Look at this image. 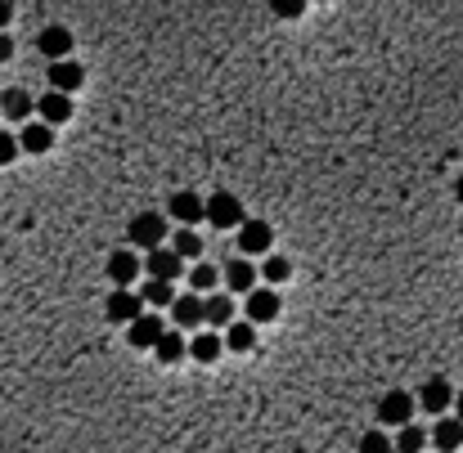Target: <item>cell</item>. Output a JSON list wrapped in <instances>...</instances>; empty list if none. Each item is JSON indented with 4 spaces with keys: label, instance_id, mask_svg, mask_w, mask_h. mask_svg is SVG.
Wrapping results in <instances>:
<instances>
[{
    "label": "cell",
    "instance_id": "6da1fadb",
    "mask_svg": "<svg viewBox=\"0 0 463 453\" xmlns=\"http://www.w3.org/2000/svg\"><path fill=\"white\" fill-rule=\"evenodd\" d=\"M414 413H419V395H410V391H387L382 400H378V422H387V426H414Z\"/></svg>",
    "mask_w": 463,
    "mask_h": 453
},
{
    "label": "cell",
    "instance_id": "7a4b0ae2",
    "mask_svg": "<svg viewBox=\"0 0 463 453\" xmlns=\"http://www.w3.org/2000/svg\"><path fill=\"white\" fill-rule=\"evenodd\" d=\"M130 243L136 247H145V252H158L162 247V238H167V215L162 211H140L136 220H130Z\"/></svg>",
    "mask_w": 463,
    "mask_h": 453
},
{
    "label": "cell",
    "instance_id": "3957f363",
    "mask_svg": "<svg viewBox=\"0 0 463 453\" xmlns=\"http://www.w3.org/2000/svg\"><path fill=\"white\" fill-rule=\"evenodd\" d=\"M208 224H216V230H243V202L234 193H212L208 198Z\"/></svg>",
    "mask_w": 463,
    "mask_h": 453
},
{
    "label": "cell",
    "instance_id": "277c9868",
    "mask_svg": "<svg viewBox=\"0 0 463 453\" xmlns=\"http://www.w3.org/2000/svg\"><path fill=\"white\" fill-rule=\"evenodd\" d=\"M149 310H145V301H140V292H130V287H113V296H108V319L113 324H136V319H145Z\"/></svg>",
    "mask_w": 463,
    "mask_h": 453
},
{
    "label": "cell",
    "instance_id": "5b68a950",
    "mask_svg": "<svg viewBox=\"0 0 463 453\" xmlns=\"http://www.w3.org/2000/svg\"><path fill=\"white\" fill-rule=\"evenodd\" d=\"M454 391H450V382L445 377H428V382L419 387V409L423 413H436V418H445V409H454Z\"/></svg>",
    "mask_w": 463,
    "mask_h": 453
},
{
    "label": "cell",
    "instance_id": "8992f818",
    "mask_svg": "<svg viewBox=\"0 0 463 453\" xmlns=\"http://www.w3.org/2000/svg\"><path fill=\"white\" fill-rule=\"evenodd\" d=\"M167 215L180 224V230H193L198 220H208V202L198 198V193H171V207H167Z\"/></svg>",
    "mask_w": 463,
    "mask_h": 453
},
{
    "label": "cell",
    "instance_id": "52a82bcc",
    "mask_svg": "<svg viewBox=\"0 0 463 453\" xmlns=\"http://www.w3.org/2000/svg\"><path fill=\"white\" fill-rule=\"evenodd\" d=\"M82 82H86V72H82V63H73V59L50 63V72H45V86H50L54 95H73Z\"/></svg>",
    "mask_w": 463,
    "mask_h": 453
},
{
    "label": "cell",
    "instance_id": "ba28073f",
    "mask_svg": "<svg viewBox=\"0 0 463 453\" xmlns=\"http://www.w3.org/2000/svg\"><path fill=\"white\" fill-rule=\"evenodd\" d=\"M271 224L266 220H247L243 230H239V252L243 256H271Z\"/></svg>",
    "mask_w": 463,
    "mask_h": 453
},
{
    "label": "cell",
    "instance_id": "9c48e42d",
    "mask_svg": "<svg viewBox=\"0 0 463 453\" xmlns=\"http://www.w3.org/2000/svg\"><path fill=\"white\" fill-rule=\"evenodd\" d=\"M171 319H176V332L180 328H198V324H208V296H180L176 306H171Z\"/></svg>",
    "mask_w": 463,
    "mask_h": 453
},
{
    "label": "cell",
    "instance_id": "30bf717a",
    "mask_svg": "<svg viewBox=\"0 0 463 453\" xmlns=\"http://www.w3.org/2000/svg\"><path fill=\"white\" fill-rule=\"evenodd\" d=\"M36 50L50 59V63H63V59H68V50H73V32L68 27H41V36H36Z\"/></svg>",
    "mask_w": 463,
    "mask_h": 453
},
{
    "label": "cell",
    "instance_id": "8fae6325",
    "mask_svg": "<svg viewBox=\"0 0 463 453\" xmlns=\"http://www.w3.org/2000/svg\"><path fill=\"white\" fill-rule=\"evenodd\" d=\"M279 319V292L275 287H256L247 296V324H271Z\"/></svg>",
    "mask_w": 463,
    "mask_h": 453
},
{
    "label": "cell",
    "instance_id": "7c38bea8",
    "mask_svg": "<svg viewBox=\"0 0 463 453\" xmlns=\"http://www.w3.org/2000/svg\"><path fill=\"white\" fill-rule=\"evenodd\" d=\"M145 269H149V278H158V283H176V278L184 274V261H180L171 247H158V252H149Z\"/></svg>",
    "mask_w": 463,
    "mask_h": 453
},
{
    "label": "cell",
    "instance_id": "4fadbf2b",
    "mask_svg": "<svg viewBox=\"0 0 463 453\" xmlns=\"http://www.w3.org/2000/svg\"><path fill=\"white\" fill-rule=\"evenodd\" d=\"M167 337V328H162V319L158 315H145V319H136V324H130V346H136V350H158V341Z\"/></svg>",
    "mask_w": 463,
    "mask_h": 453
},
{
    "label": "cell",
    "instance_id": "5bb4252c",
    "mask_svg": "<svg viewBox=\"0 0 463 453\" xmlns=\"http://www.w3.org/2000/svg\"><path fill=\"white\" fill-rule=\"evenodd\" d=\"M19 144H23V153L45 158L50 148H54V126H45V121H27V126H23V135H19Z\"/></svg>",
    "mask_w": 463,
    "mask_h": 453
},
{
    "label": "cell",
    "instance_id": "9a60e30c",
    "mask_svg": "<svg viewBox=\"0 0 463 453\" xmlns=\"http://www.w3.org/2000/svg\"><path fill=\"white\" fill-rule=\"evenodd\" d=\"M432 444H436L441 453H463V422H459V418H436Z\"/></svg>",
    "mask_w": 463,
    "mask_h": 453
},
{
    "label": "cell",
    "instance_id": "2e32d148",
    "mask_svg": "<svg viewBox=\"0 0 463 453\" xmlns=\"http://www.w3.org/2000/svg\"><path fill=\"white\" fill-rule=\"evenodd\" d=\"M36 113H41V121H45V126H59V121H68V117H73V99H68V95L45 90V95L36 99Z\"/></svg>",
    "mask_w": 463,
    "mask_h": 453
},
{
    "label": "cell",
    "instance_id": "e0dca14e",
    "mask_svg": "<svg viewBox=\"0 0 463 453\" xmlns=\"http://www.w3.org/2000/svg\"><path fill=\"white\" fill-rule=\"evenodd\" d=\"M136 274H140V256L136 252H113L108 256V278L117 287H130V283H136Z\"/></svg>",
    "mask_w": 463,
    "mask_h": 453
},
{
    "label": "cell",
    "instance_id": "ac0fdd59",
    "mask_svg": "<svg viewBox=\"0 0 463 453\" xmlns=\"http://www.w3.org/2000/svg\"><path fill=\"white\" fill-rule=\"evenodd\" d=\"M225 287L252 296V292H256V265H247V261H230V265H225Z\"/></svg>",
    "mask_w": 463,
    "mask_h": 453
},
{
    "label": "cell",
    "instance_id": "d6986e66",
    "mask_svg": "<svg viewBox=\"0 0 463 453\" xmlns=\"http://www.w3.org/2000/svg\"><path fill=\"white\" fill-rule=\"evenodd\" d=\"M221 350H225V337H216V332H198V337H189V355H193L198 363H216Z\"/></svg>",
    "mask_w": 463,
    "mask_h": 453
},
{
    "label": "cell",
    "instance_id": "ffe728a7",
    "mask_svg": "<svg viewBox=\"0 0 463 453\" xmlns=\"http://www.w3.org/2000/svg\"><path fill=\"white\" fill-rule=\"evenodd\" d=\"M0 113H5L10 121H27L36 113V104H32L27 90H10V95H0Z\"/></svg>",
    "mask_w": 463,
    "mask_h": 453
},
{
    "label": "cell",
    "instance_id": "44dd1931",
    "mask_svg": "<svg viewBox=\"0 0 463 453\" xmlns=\"http://www.w3.org/2000/svg\"><path fill=\"white\" fill-rule=\"evenodd\" d=\"M140 301L158 310V306H176L180 296H176V283H158V278H149V283L140 287Z\"/></svg>",
    "mask_w": 463,
    "mask_h": 453
},
{
    "label": "cell",
    "instance_id": "7402d4cb",
    "mask_svg": "<svg viewBox=\"0 0 463 453\" xmlns=\"http://www.w3.org/2000/svg\"><path fill=\"white\" fill-rule=\"evenodd\" d=\"M208 324H212V328H230V324H234V301H230L225 292H212V296H208Z\"/></svg>",
    "mask_w": 463,
    "mask_h": 453
},
{
    "label": "cell",
    "instance_id": "603a6c76",
    "mask_svg": "<svg viewBox=\"0 0 463 453\" xmlns=\"http://www.w3.org/2000/svg\"><path fill=\"white\" fill-rule=\"evenodd\" d=\"M225 346L239 350V355L252 350V346H256V324H247V319H243V324H230V328H225Z\"/></svg>",
    "mask_w": 463,
    "mask_h": 453
},
{
    "label": "cell",
    "instance_id": "cb8c5ba5",
    "mask_svg": "<svg viewBox=\"0 0 463 453\" xmlns=\"http://www.w3.org/2000/svg\"><path fill=\"white\" fill-rule=\"evenodd\" d=\"M432 435L414 422V426H401V431H396V453H423V444H428Z\"/></svg>",
    "mask_w": 463,
    "mask_h": 453
},
{
    "label": "cell",
    "instance_id": "d4e9b609",
    "mask_svg": "<svg viewBox=\"0 0 463 453\" xmlns=\"http://www.w3.org/2000/svg\"><path fill=\"white\" fill-rule=\"evenodd\" d=\"M171 252H176L180 261H193V256H203V238H198L193 230H176V238H171Z\"/></svg>",
    "mask_w": 463,
    "mask_h": 453
},
{
    "label": "cell",
    "instance_id": "484cf974",
    "mask_svg": "<svg viewBox=\"0 0 463 453\" xmlns=\"http://www.w3.org/2000/svg\"><path fill=\"white\" fill-rule=\"evenodd\" d=\"M184 350H189V341H184L180 332H167V337L158 341V350H153V355H158L162 363H180V359H184Z\"/></svg>",
    "mask_w": 463,
    "mask_h": 453
},
{
    "label": "cell",
    "instance_id": "4316f807",
    "mask_svg": "<svg viewBox=\"0 0 463 453\" xmlns=\"http://www.w3.org/2000/svg\"><path fill=\"white\" fill-rule=\"evenodd\" d=\"M216 283H221V274H216L212 265H193V269H189V287H193V292H208V296H212Z\"/></svg>",
    "mask_w": 463,
    "mask_h": 453
},
{
    "label": "cell",
    "instance_id": "83f0119b",
    "mask_svg": "<svg viewBox=\"0 0 463 453\" xmlns=\"http://www.w3.org/2000/svg\"><path fill=\"white\" fill-rule=\"evenodd\" d=\"M261 274H266L271 283H284L293 274V265H288V256H266V261H261Z\"/></svg>",
    "mask_w": 463,
    "mask_h": 453
},
{
    "label": "cell",
    "instance_id": "f1b7e54d",
    "mask_svg": "<svg viewBox=\"0 0 463 453\" xmlns=\"http://www.w3.org/2000/svg\"><path fill=\"white\" fill-rule=\"evenodd\" d=\"M360 453H396V440L382 435V431H369V435L360 440Z\"/></svg>",
    "mask_w": 463,
    "mask_h": 453
},
{
    "label": "cell",
    "instance_id": "f546056e",
    "mask_svg": "<svg viewBox=\"0 0 463 453\" xmlns=\"http://www.w3.org/2000/svg\"><path fill=\"white\" fill-rule=\"evenodd\" d=\"M23 153V144H19V135H10V130H0V167H10L14 158Z\"/></svg>",
    "mask_w": 463,
    "mask_h": 453
},
{
    "label": "cell",
    "instance_id": "4dcf8cb0",
    "mask_svg": "<svg viewBox=\"0 0 463 453\" xmlns=\"http://www.w3.org/2000/svg\"><path fill=\"white\" fill-rule=\"evenodd\" d=\"M275 14L279 19H297V14H306V5H302V0H275Z\"/></svg>",
    "mask_w": 463,
    "mask_h": 453
},
{
    "label": "cell",
    "instance_id": "1f68e13d",
    "mask_svg": "<svg viewBox=\"0 0 463 453\" xmlns=\"http://www.w3.org/2000/svg\"><path fill=\"white\" fill-rule=\"evenodd\" d=\"M10 54H14V41H10V36H5V32H0V63H5V59H10Z\"/></svg>",
    "mask_w": 463,
    "mask_h": 453
},
{
    "label": "cell",
    "instance_id": "d6a6232c",
    "mask_svg": "<svg viewBox=\"0 0 463 453\" xmlns=\"http://www.w3.org/2000/svg\"><path fill=\"white\" fill-rule=\"evenodd\" d=\"M10 19H14V5H0V27H10Z\"/></svg>",
    "mask_w": 463,
    "mask_h": 453
},
{
    "label": "cell",
    "instance_id": "836d02e7",
    "mask_svg": "<svg viewBox=\"0 0 463 453\" xmlns=\"http://www.w3.org/2000/svg\"><path fill=\"white\" fill-rule=\"evenodd\" d=\"M454 418L463 422V391H459V400H454Z\"/></svg>",
    "mask_w": 463,
    "mask_h": 453
},
{
    "label": "cell",
    "instance_id": "e575fe53",
    "mask_svg": "<svg viewBox=\"0 0 463 453\" xmlns=\"http://www.w3.org/2000/svg\"><path fill=\"white\" fill-rule=\"evenodd\" d=\"M454 193H459V202H463V176H459V180H454Z\"/></svg>",
    "mask_w": 463,
    "mask_h": 453
},
{
    "label": "cell",
    "instance_id": "d590c367",
    "mask_svg": "<svg viewBox=\"0 0 463 453\" xmlns=\"http://www.w3.org/2000/svg\"><path fill=\"white\" fill-rule=\"evenodd\" d=\"M459 234H463V224H459Z\"/></svg>",
    "mask_w": 463,
    "mask_h": 453
}]
</instances>
